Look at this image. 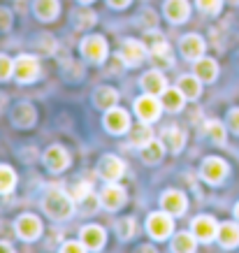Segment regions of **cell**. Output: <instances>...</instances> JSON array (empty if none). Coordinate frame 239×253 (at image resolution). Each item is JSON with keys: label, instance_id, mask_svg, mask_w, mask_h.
Wrapping results in <instances>:
<instances>
[{"label": "cell", "instance_id": "cell-1", "mask_svg": "<svg viewBox=\"0 0 239 253\" xmlns=\"http://www.w3.org/2000/svg\"><path fill=\"white\" fill-rule=\"evenodd\" d=\"M44 211L51 216V218H56V221H65V218H70L72 211H75L72 198H68V195L63 191H58V188H51L44 198Z\"/></svg>", "mask_w": 239, "mask_h": 253}, {"label": "cell", "instance_id": "cell-2", "mask_svg": "<svg viewBox=\"0 0 239 253\" xmlns=\"http://www.w3.org/2000/svg\"><path fill=\"white\" fill-rule=\"evenodd\" d=\"M172 218L174 216L170 214V211H156V214H151L147 218V230L149 235L154 239H165L172 235V228H174V223H172Z\"/></svg>", "mask_w": 239, "mask_h": 253}, {"label": "cell", "instance_id": "cell-3", "mask_svg": "<svg viewBox=\"0 0 239 253\" xmlns=\"http://www.w3.org/2000/svg\"><path fill=\"white\" fill-rule=\"evenodd\" d=\"M160 109H162V102H158L156 95H151V93L135 100V114L139 116V121H147V123L158 121L160 119Z\"/></svg>", "mask_w": 239, "mask_h": 253}, {"label": "cell", "instance_id": "cell-4", "mask_svg": "<svg viewBox=\"0 0 239 253\" xmlns=\"http://www.w3.org/2000/svg\"><path fill=\"white\" fill-rule=\"evenodd\" d=\"M14 77L21 84H31L40 77V63L35 56H19L14 61Z\"/></svg>", "mask_w": 239, "mask_h": 253}, {"label": "cell", "instance_id": "cell-5", "mask_svg": "<svg viewBox=\"0 0 239 253\" xmlns=\"http://www.w3.org/2000/svg\"><path fill=\"white\" fill-rule=\"evenodd\" d=\"M81 54L93 63H102L107 58V42L100 35H88V38L81 42Z\"/></svg>", "mask_w": 239, "mask_h": 253}, {"label": "cell", "instance_id": "cell-6", "mask_svg": "<svg viewBox=\"0 0 239 253\" xmlns=\"http://www.w3.org/2000/svg\"><path fill=\"white\" fill-rule=\"evenodd\" d=\"M16 235L26 242H35V239L42 235V223H40L38 216L33 214H23L16 218Z\"/></svg>", "mask_w": 239, "mask_h": 253}, {"label": "cell", "instance_id": "cell-7", "mask_svg": "<svg viewBox=\"0 0 239 253\" xmlns=\"http://www.w3.org/2000/svg\"><path fill=\"white\" fill-rule=\"evenodd\" d=\"M105 128L109 132H114V135H121L130 128V116L128 112L121 107H112L107 109V114H105Z\"/></svg>", "mask_w": 239, "mask_h": 253}, {"label": "cell", "instance_id": "cell-8", "mask_svg": "<svg viewBox=\"0 0 239 253\" xmlns=\"http://www.w3.org/2000/svg\"><path fill=\"white\" fill-rule=\"evenodd\" d=\"M100 205L109 211H116V209H121L125 205V191L123 186L114 184V181H109V186H105V191L100 195Z\"/></svg>", "mask_w": 239, "mask_h": 253}, {"label": "cell", "instance_id": "cell-9", "mask_svg": "<svg viewBox=\"0 0 239 253\" xmlns=\"http://www.w3.org/2000/svg\"><path fill=\"white\" fill-rule=\"evenodd\" d=\"M149 58H151V63H154L158 70H165V68H172V65H174L172 49L162 38H158L154 44H151V54H149Z\"/></svg>", "mask_w": 239, "mask_h": 253}, {"label": "cell", "instance_id": "cell-10", "mask_svg": "<svg viewBox=\"0 0 239 253\" xmlns=\"http://www.w3.org/2000/svg\"><path fill=\"white\" fill-rule=\"evenodd\" d=\"M98 172H100L102 179H107V181H119L125 172V165L121 158H116V156H102L100 165H98Z\"/></svg>", "mask_w": 239, "mask_h": 253}, {"label": "cell", "instance_id": "cell-11", "mask_svg": "<svg viewBox=\"0 0 239 253\" xmlns=\"http://www.w3.org/2000/svg\"><path fill=\"white\" fill-rule=\"evenodd\" d=\"M119 58H121L125 65H139V63L147 58V46L142 44V42H137V40H128V42H123V46H121Z\"/></svg>", "mask_w": 239, "mask_h": 253}, {"label": "cell", "instance_id": "cell-12", "mask_svg": "<svg viewBox=\"0 0 239 253\" xmlns=\"http://www.w3.org/2000/svg\"><path fill=\"white\" fill-rule=\"evenodd\" d=\"M225 174H228V165L221 158H207L202 163V176L209 184H221L225 179Z\"/></svg>", "mask_w": 239, "mask_h": 253}, {"label": "cell", "instance_id": "cell-13", "mask_svg": "<svg viewBox=\"0 0 239 253\" xmlns=\"http://www.w3.org/2000/svg\"><path fill=\"white\" fill-rule=\"evenodd\" d=\"M44 165L51 169V172H63V169L70 165V154L58 144L49 146L44 151Z\"/></svg>", "mask_w": 239, "mask_h": 253}, {"label": "cell", "instance_id": "cell-14", "mask_svg": "<svg viewBox=\"0 0 239 253\" xmlns=\"http://www.w3.org/2000/svg\"><path fill=\"white\" fill-rule=\"evenodd\" d=\"M193 235L198 242H211L218 235V225L211 216H198L193 221Z\"/></svg>", "mask_w": 239, "mask_h": 253}, {"label": "cell", "instance_id": "cell-15", "mask_svg": "<svg viewBox=\"0 0 239 253\" xmlns=\"http://www.w3.org/2000/svg\"><path fill=\"white\" fill-rule=\"evenodd\" d=\"M179 49H181V54L188 58V61H198L202 54H204V40L200 38V35H186L184 40H181V44H179Z\"/></svg>", "mask_w": 239, "mask_h": 253}, {"label": "cell", "instance_id": "cell-16", "mask_svg": "<svg viewBox=\"0 0 239 253\" xmlns=\"http://www.w3.org/2000/svg\"><path fill=\"white\" fill-rule=\"evenodd\" d=\"M160 205L165 211H170L172 216H181L186 211V195L184 193H179V191H167L165 195L160 198Z\"/></svg>", "mask_w": 239, "mask_h": 253}, {"label": "cell", "instance_id": "cell-17", "mask_svg": "<svg viewBox=\"0 0 239 253\" xmlns=\"http://www.w3.org/2000/svg\"><path fill=\"white\" fill-rule=\"evenodd\" d=\"M81 242H84L86 251H100L105 246V230L98 225H86L81 230Z\"/></svg>", "mask_w": 239, "mask_h": 253}, {"label": "cell", "instance_id": "cell-18", "mask_svg": "<svg viewBox=\"0 0 239 253\" xmlns=\"http://www.w3.org/2000/svg\"><path fill=\"white\" fill-rule=\"evenodd\" d=\"M142 88L144 93H151V95H162V91L167 88L165 84V77L160 75V70H151L142 77Z\"/></svg>", "mask_w": 239, "mask_h": 253}, {"label": "cell", "instance_id": "cell-19", "mask_svg": "<svg viewBox=\"0 0 239 253\" xmlns=\"http://www.w3.org/2000/svg\"><path fill=\"white\" fill-rule=\"evenodd\" d=\"M216 239L223 249H235L239 244V225L237 223H223V225H218Z\"/></svg>", "mask_w": 239, "mask_h": 253}, {"label": "cell", "instance_id": "cell-20", "mask_svg": "<svg viewBox=\"0 0 239 253\" xmlns=\"http://www.w3.org/2000/svg\"><path fill=\"white\" fill-rule=\"evenodd\" d=\"M165 14H167L170 21L181 23L191 14V5H188L186 0H167V2H165Z\"/></svg>", "mask_w": 239, "mask_h": 253}, {"label": "cell", "instance_id": "cell-21", "mask_svg": "<svg viewBox=\"0 0 239 253\" xmlns=\"http://www.w3.org/2000/svg\"><path fill=\"white\" fill-rule=\"evenodd\" d=\"M93 102H95L100 109H112V107H116V102H119V93H116L112 86H102V88L95 91Z\"/></svg>", "mask_w": 239, "mask_h": 253}, {"label": "cell", "instance_id": "cell-22", "mask_svg": "<svg viewBox=\"0 0 239 253\" xmlns=\"http://www.w3.org/2000/svg\"><path fill=\"white\" fill-rule=\"evenodd\" d=\"M195 75H198L202 82H214L218 75L216 61H211V58H198V63H195Z\"/></svg>", "mask_w": 239, "mask_h": 253}, {"label": "cell", "instance_id": "cell-23", "mask_svg": "<svg viewBox=\"0 0 239 253\" xmlns=\"http://www.w3.org/2000/svg\"><path fill=\"white\" fill-rule=\"evenodd\" d=\"M200 82L202 79L198 75H184V77L179 79V91L191 100L200 98Z\"/></svg>", "mask_w": 239, "mask_h": 253}, {"label": "cell", "instance_id": "cell-24", "mask_svg": "<svg viewBox=\"0 0 239 253\" xmlns=\"http://www.w3.org/2000/svg\"><path fill=\"white\" fill-rule=\"evenodd\" d=\"M184 100H186V95L179 88H165L162 91V107L165 109H170V112H179V109L184 107Z\"/></svg>", "mask_w": 239, "mask_h": 253}, {"label": "cell", "instance_id": "cell-25", "mask_svg": "<svg viewBox=\"0 0 239 253\" xmlns=\"http://www.w3.org/2000/svg\"><path fill=\"white\" fill-rule=\"evenodd\" d=\"M165 144H167V149H172L174 154H179V151L184 149V144H186L184 130H181V128H177V126L165 128Z\"/></svg>", "mask_w": 239, "mask_h": 253}, {"label": "cell", "instance_id": "cell-26", "mask_svg": "<svg viewBox=\"0 0 239 253\" xmlns=\"http://www.w3.org/2000/svg\"><path fill=\"white\" fill-rule=\"evenodd\" d=\"M35 14L42 21H51L58 14V0H35Z\"/></svg>", "mask_w": 239, "mask_h": 253}, {"label": "cell", "instance_id": "cell-27", "mask_svg": "<svg viewBox=\"0 0 239 253\" xmlns=\"http://www.w3.org/2000/svg\"><path fill=\"white\" fill-rule=\"evenodd\" d=\"M162 154H165V149H162V144L158 142V139H151L149 144L142 146V161L144 163H158L162 158Z\"/></svg>", "mask_w": 239, "mask_h": 253}, {"label": "cell", "instance_id": "cell-28", "mask_svg": "<svg viewBox=\"0 0 239 253\" xmlns=\"http://www.w3.org/2000/svg\"><path fill=\"white\" fill-rule=\"evenodd\" d=\"M195 244H198V237L191 235V232H179L177 237L172 239V249L181 253H191L195 251Z\"/></svg>", "mask_w": 239, "mask_h": 253}, {"label": "cell", "instance_id": "cell-29", "mask_svg": "<svg viewBox=\"0 0 239 253\" xmlns=\"http://www.w3.org/2000/svg\"><path fill=\"white\" fill-rule=\"evenodd\" d=\"M130 139H132V144H137L142 149L144 144H149L154 139V130L147 126V121H142V126H135L130 130Z\"/></svg>", "mask_w": 239, "mask_h": 253}, {"label": "cell", "instance_id": "cell-30", "mask_svg": "<svg viewBox=\"0 0 239 253\" xmlns=\"http://www.w3.org/2000/svg\"><path fill=\"white\" fill-rule=\"evenodd\" d=\"M12 119H14L16 126H23V128H28V126H33V123H35V109H33L31 105H19V107L14 109Z\"/></svg>", "mask_w": 239, "mask_h": 253}, {"label": "cell", "instance_id": "cell-31", "mask_svg": "<svg viewBox=\"0 0 239 253\" xmlns=\"http://www.w3.org/2000/svg\"><path fill=\"white\" fill-rule=\"evenodd\" d=\"M16 184V174L14 169L7 165H0V193H9Z\"/></svg>", "mask_w": 239, "mask_h": 253}, {"label": "cell", "instance_id": "cell-32", "mask_svg": "<svg viewBox=\"0 0 239 253\" xmlns=\"http://www.w3.org/2000/svg\"><path fill=\"white\" fill-rule=\"evenodd\" d=\"M116 232H119V237H121V239H130V237H135V235H137V223L132 221V218H123V221L119 223Z\"/></svg>", "mask_w": 239, "mask_h": 253}, {"label": "cell", "instance_id": "cell-33", "mask_svg": "<svg viewBox=\"0 0 239 253\" xmlns=\"http://www.w3.org/2000/svg\"><path fill=\"white\" fill-rule=\"evenodd\" d=\"M207 132L216 144H223L225 142V128H223V123L221 121H209L207 123Z\"/></svg>", "mask_w": 239, "mask_h": 253}, {"label": "cell", "instance_id": "cell-34", "mask_svg": "<svg viewBox=\"0 0 239 253\" xmlns=\"http://www.w3.org/2000/svg\"><path fill=\"white\" fill-rule=\"evenodd\" d=\"M79 211L81 214H95L98 211V198L95 195H86L84 200H79Z\"/></svg>", "mask_w": 239, "mask_h": 253}, {"label": "cell", "instance_id": "cell-35", "mask_svg": "<svg viewBox=\"0 0 239 253\" xmlns=\"http://www.w3.org/2000/svg\"><path fill=\"white\" fill-rule=\"evenodd\" d=\"M14 75V63L9 61L7 56L0 54V82H5V79H9Z\"/></svg>", "mask_w": 239, "mask_h": 253}, {"label": "cell", "instance_id": "cell-36", "mask_svg": "<svg viewBox=\"0 0 239 253\" xmlns=\"http://www.w3.org/2000/svg\"><path fill=\"white\" fill-rule=\"evenodd\" d=\"M221 5H223V0H198V7L202 12H209V14H218Z\"/></svg>", "mask_w": 239, "mask_h": 253}, {"label": "cell", "instance_id": "cell-37", "mask_svg": "<svg viewBox=\"0 0 239 253\" xmlns=\"http://www.w3.org/2000/svg\"><path fill=\"white\" fill-rule=\"evenodd\" d=\"M86 195H91V186L88 184H77L75 188H72V200H75V202L84 200Z\"/></svg>", "mask_w": 239, "mask_h": 253}, {"label": "cell", "instance_id": "cell-38", "mask_svg": "<svg viewBox=\"0 0 239 253\" xmlns=\"http://www.w3.org/2000/svg\"><path fill=\"white\" fill-rule=\"evenodd\" d=\"M61 251H65V253H77V251H86V246H84V242H68V244L61 246Z\"/></svg>", "mask_w": 239, "mask_h": 253}, {"label": "cell", "instance_id": "cell-39", "mask_svg": "<svg viewBox=\"0 0 239 253\" xmlns=\"http://www.w3.org/2000/svg\"><path fill=\"white\" fill-rule=\"evenodd\" d=\"M228 126H230V130H235L239 135V109H232L230 116H228Z\"/></svg>", "mask_w": 239, "mask_h": 253}, {"label": "cell", "instance_id": "cell-40", "mask_svg": "<svg viewBox=\"0 0 239 253\" xmlns=\"http://www.w3.org/2000/svg\"><path fill=\"white\" fill-rule=\"evenodd\" d=\"M79 19H81V21H79V26H91V23H93V12H81V14H79Z\"/></svg>", "mask_w": 239, "mask_h": 253}, {"label": "cell", "instance_id": "cell-41", "mask_svg": "<svg viewBox=\"0 0 239 253\" xmlns=\"http://www.w3.org/2000/svg\"><path fill=\"white\" fill-rule=\"evenodd\" d=\"M128 2H130V0H109V5H112V7H125V5H128Z\"/></svg>", "mask_w": 239, "mask_h": 253}, {"label": "cell", "instance_id": "cell-42", "mask_svg": "<svg viewBox=\"0 0 239 253\" xmlns=\"http://www.w3.org/2000/svg\"><path fill=\"white\" fill-rule=\"evenodd\" d=\"M0 251H12V246H9V244H0Z\"/></svg>", "mask_w": 239, "mask_h": 253}, {"label": "cell", "instance_id": "cell-43", "mask_svg": "<svg viewBox=\"0 0 239 253\" xmlns=\"http://www.w3.org/2000/svg\"><path fill=\"white\" fill-rule=\"evenodd\" d=\"M235 214H237V221H239V205H237V209H235Z\"/></svg>", "mask_w": 239, "mask_h": 253}, {"label": "cell", "instance_id": "cell-44", "mask_svg": "<svg viewBox=\"0 0 239 253\" xmlns=\"http://www.w3.org/2000/svg\"><path fill=\"white\" fill-rule=\"evenodd\" d=\"M81 2H91V0H81Z\"/></svg>", "mask_w": 239, "mask_h": 253}]
</instances>
